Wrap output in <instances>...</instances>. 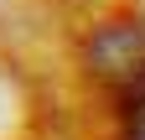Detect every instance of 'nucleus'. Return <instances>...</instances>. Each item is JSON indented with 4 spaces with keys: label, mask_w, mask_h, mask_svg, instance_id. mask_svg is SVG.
<instances>
[{
    "label": "nucleus",
    "mask_w": 145,
    "mask_h": 140,
    "mask_svg": "<svg viewBox=\"0 0 145 140\" xmlns=\"http://www.w3.org/2000/svg\"><path fill=\"white\" fill-rule=\"evenodd\" d=\"M83 67L119 99V109L145 104V21L140 16L99 21L83 37Z\"/></svg>",
    "instance_id": "obj_1"
},
{
    "label": "nucleus",
    "mask_w": 145,
    "mask_h": 140,
    "mask_svg": "<svg viewBox=\"0 0 145 140\" xmlns=\"http://www.w3.org/2000/svg\"><path fill=\"white\" fill-rule=\"evenodd\" d=\"M119 140H145V104H130V109H124V130H119Z\"/></svg>",
    "instance_id": "obj_2"
}]
</instances>
